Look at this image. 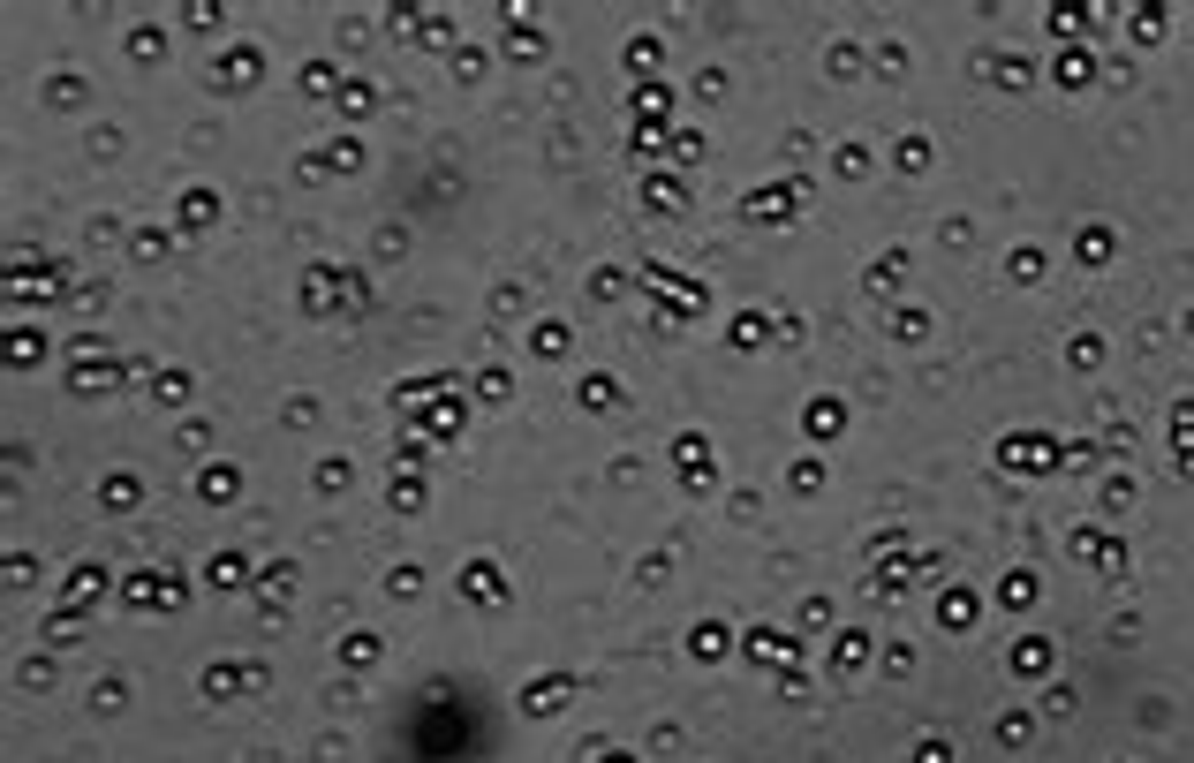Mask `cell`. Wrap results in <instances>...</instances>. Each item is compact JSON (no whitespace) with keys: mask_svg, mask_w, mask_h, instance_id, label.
<instances>
[{"mask_svg":"<svg viewBox=\"0 0 1194 763\" xmlns=\"http://www.w3.org/2000/svg\"><path fill=\"white\" fill-rule=\"evenodd\" d=\"M106 582H114L106 567H76V575H69V605H91V597H106Z\"/></svg>","mask_w":1194,"mask_h":763,"instance_id":"13","label":"cell"},{"mask_svg":"<svg viewBox=\"0 0 1194 763\" xmlns=\"http://www.w3.org/2000/svg\"><path fill=\"white\" fill-rule=\"evenodd\" d=\"M235 688H265V665H205V696L227 703Z\"/></svg>","mask_w":1194,"mask_h":763,"instance_id":"5","label":"cell"},{"mask_svg":"<svg viewBox=\"0 0 1194 763\" xmlns=\"http://www.w3.org/2000/svg\"><path fill=\"white\" fill-rule=\"evenodd\" d=\"M499 53H507V61H545V31H537V23H514Z\"/></svg>","mask_w":1194,"mask_h":763,"instance_id":"10","label":"cell"},{"mask_svg":"<svg viewBox=\"0 0 1194 763\" xmlns=\"http://www.w3.org/2000/svg\"><path fill=\"white\" fill-rule=\"evenodd\" d=\"M348 484H356V469H348V461H325V469H318V492H348Z\"/></svg>","mask_w":1194,"mask_h":763,"instance_id":"23","label":"cell"},{"mask_svg":"<svg viewBox=\"0 0 1194 763\" xmlns=\"http://www.w3.org/2000/svg\"><path fill=\"white\" fill-rule=\"evenodd\" d=\"M152 393H159V401H182V393H189V371H167V378H152Z\"/></svg>","mask_w":1194,"mask_h":763,"instance_id":"31","label":"cell"},{"mask_svg":"<svg viewBox=\"0 0 1194 763\" xmlns=\"http://www.w3.org/2000/svg\"><path fill=\"white\" fill-rule=\"evenodd\" d=\"M288 590H295V567H273V575H265V612L288 605Z\"/></svg>","mask_w":1194,"mask_h":763,"instance_id":"19","label":"cell"},{"mask_svg":"<svg viewBox=\"0 0 1194 763\" xmlns=\"http://www.w3.org/2000/svg\"><path fill=\"white\" fill-rule=\"evenodd\" d=\"M605 763H635V756H620V748H613V756H605Z\"/></svg>","mask_w":1194,"mask_h":763,"instance_id":"34","label":"cell"},{"mask_svg":"<svg viewBox=\"0 0 1194 763\" xmlns=\"http://www.w3.org/2000/svg\"><path fill=\"white\" fill-rule=\"evenodd\" d=\"M794 197H802V182H794V189H756V197L741 204V212H749V220H771V227H779L786 212H794Z\"/></svg>","mask_w":1194,"mask_h":763,"instance_id":"8","label":"cell"},{"mask_svg":"<svg viewBox=\"0 0 1194 763\" xmlns=\"http://www.w3.org/2000/svg\"><path fill=\"white\" fill-rule=\"evenodd\" d=\"M582 408H620V386H613L605 371H597V378H582Z\"/></svg>","mask_w":1194,"mask_h":763,"instance_id":"18","label":"cell"},{"mask_svg":"<svg viewBox=\"0 0 1194 763\" xmlns=\"http://www.w3.org/2000/svg\"><path fill=\"white\" fill-rule=\"evenodd\" d=\"M106 507H137V476H106Z\"/></svg>","mask_w":1194,"mask_h":763,"instance_id":"24","label":"cell"},{"mask_svg":"<svg viewBox=\"0 0 1194 763\" xmlns=\"http://www.w3.org/2000/svg\"><path fill=\"white\" fill-rule=\"evenodd\" d=\"M129 53H137V61H152V53H167V31H137V38H129Z\"/></svg>","mask_w":1194,"mask_h":763,"instance_id":"30","label":"cell"},{"mask_svg":"<svg viewBox=\"0 0 1194 763\" xmlns=\"http://www.w3.org/2000/svg\"><path fill=\"white\" fill-rule=\"evenodd\" d=\"M174 575H129V590H121V605L129 612H152V605H174Z\"/></svg>","mask_w":1194,"mask_h":763,"instance_id":"6","label":"cell"},{"mask_svg":"<svg viewBox=\"0 0 1194 763\" xmlns=\"http://www.w3.org/2000/svg\"><path fill=\"white\" fill-rule=\"evenodd\" d=\"M764 340H771V318L741 310V318H734V348H764Z\"/></svg>","mask_w":1194,"mask_h":763,"instance_id":"17","label":"cell"},{"mask_svg":"<svg viewBox=\"0 0 1194 763\" xmlns=\"http://www.w3.org/2000/svg\"><path fill=\"white\" fill-rule=\"evenodd\" d=\"M749 658H756V665H779L786 688L802 696V673H794V665H802V643H794V635H779V628H749Z\"/></svg>","mask_w":1194,"mask_h":763,"instance_id":"1","label":"cell"},{"mask_svg":"<svg viewBox=\"0 0 1194 763\" xmlns=\"http://www.w3.org/2000/svg\"><path fill=\"white\" fill-rule=\"evenodd\" d=\"M378 658V635H348V665H371Z\"/></svg>","mask_w":1194,"mask_h":763,"instance_id":"32","label":"cell"},{"mask_svg":"<svg viewBox=\"0 0 1194 763\" xmlns=\"http://www.w3.org/2000/svg\"><path fill=\"white\" fill-rule=\"evenodd\" d=\"M688 650H696V658H718V650H726V628H718V620H703V628L688 635Z\"/></svg>","mask_w":1194,"mask_h":763,"instance_id":"20","label":"cell"},{"mask_svg":"<svg viewBox=\"0 0 1194 763\" xmlns=\"http://www.w3.org/2000/svg\"><path fill=\"white\" fill-rule=\"evenodd\" d=\"M862 658H870V635H839V665H847V673H854V665H862Z\"/></svg>","mask_w":1194,"mask_h":763,"instance_id":"27","label":"cell"},{"mask_svg":"<svg viewBox=\"0 0 1194 763\" xmlns=\"http://www.w3.org/2000/svg\"><path fill=\"white\" fill-rule=\"evenodd\" d=\"M386 499H393L401 514H416V507H424V476H416V469H409V476L393 469V492H386Z\"/></svg>","mask_w":1194,"mask_h":763,"instance_id":"14","label":"cell"},{"mask_svg":"<svg viewBox=\"0 0 1194 763\" xmlns=\"http://www.w3.org/2000/svg\"><path fill=\"white\" fill-rule=\"evenodd\" d=\"M673 461H681V484H688V492H711V476H718V454H711V439L681 431V439H673Z\"/></svg>","mask_w":1194,"mask_h":763,"instance_id":"2","label":"cell"},{"mask_svg":"<svg viewBox=\"0 0 1194 763\" xmlns=\"http://www.w3.org/2000/svg\"><path fill=\"white\" fill-rule=\"evenodd\" d=\"M567 696H575V673H552V680H537V688H529L522 703H529V711H537V718H545V711H560Z\"/></svg>","mask_w":1194,"mask_h":763,"instance_id":"9","label":"cell"},{"mask_svg":"<svg viewBox=\"0 0 1194 763\" xmlns=\"http://www.w3.org/2000/svg\"><path fill=\"white\" fill-rule=\"evenodd\" d=\"M341 106H348V114H371L378 91H371V84H341Z\"/></svg>","mask_w":1194,"mask_h":763,"instance_id":"25","label":"cell"},{"mask_svg":"<svg viewBox=\"0 0 1194 763\" xmlns=\"http://www.w3.org/2000/svg\"><path fill=\"white\" fill-rule=\"evenodd\" d=\"M839 424H847V416H839V408L832 401H817V408H809V439H832V431Z\"/></svg>","mask_w":1194,"mask_h":763,"instance_id":"21","label":"cell"},{"mask_svg":"<svg viewBox=\"0 0 1194 763\" xmlns=\"http://www.w3.org/2000/svg\"><path fill=\"white\" fill-rule=\"evenodd\" d=\"M197 492H205V499H235V492H242V476L227 469V461H212V469H197Z\"/></svg>","mask_w":1194,"mask_h":763,"instance_id":"12","label":"cell"},{"mask_svg":"<svg viewBox=\"0 0 1194 763\" xmlns=\"http://www.w3.org/2000/svg\"><path fill=\"white\" fill-rule=\"evenodd\" d=\"M38 356H46V333H8V363H16V371H31Z\"/></svg>","mask_w":1194,"mask_h":763,"instance_id":"15","label":"cell"},{"mask_svg":"<svg viewBox=\"0 0 1194 763\" xmlns=\"http://www.w3.org/2000/svg\"><path fill=\"white\" fill-rule=\"evenodd\" d=\"M212 212H220V197H212V189H189V197H182V227H189V235H205Z\"/></svg>","mask_w":1194,"mask_h":763,"instance_id":"11","label":"cell"},{"mask_svg":"<svg viewBox=\"0 0 1194 763\" xmlns=\"http://www.w3.org/2000/svg\"><path fill=\"white\" fill-rule=\"evenodd\" d=\"M461 590L477 597V605H507V582H499L492 560H469V567H461Z\"/></svg>","mask_w":1194,"mask_h":763,"instance_id":"7","label":"cell"},{"mask_svg":"<svg viewBox=\"0 0 1194 763\" xmlns=\"http://www.w3.org/2000/svg\"><path fill=\"white\" fill-rule=\"evenodd\" d=\"M915 763H953V748H945V741H922V748H915Z\"/></svg>","mask_w":1194,"mask_h":763,"instance_id":"33","label":"cell"},{"mask_svg":"<svg viewBox=\"0 0 1194 763\" xmlns=\"http://www.w3.org/2000/svg\"><path fill=\"white\" fill-rule=\"evenodd\" d=\"M900 167H907V174L930 167V144H922V136H907V144H900Z\"/></svg>","mask_w":1194,"mask_h":763,"instance_id":"28","label":"cell"},{"mask_svg":"<svg viewBox=\"0 0 1194 763\" xmlns=\"http://www.w3.org/2000/svg\"><path fill=\"white\" fill-rule=\"evenodd\" d=\"M628 68H635V76H643V68H658V38H635V46H628Z\"/></svg>","mask_w":1194,"mask_h":763,"instance_id":"29","label":"cell"},{"mask_svg":"<svg viewBox=\"0 0 1194 763\" xmlns=\"http://www.w3.org/2000/svg\"><path fill=\"white\" fill-rule=\"evenodd\" d=\"M114 378H121V363H114V356H99V348L84 340V348H76V363H69V386H76V393H91V386L106 393Z\"/></svg>","mask_w":1194,"mask_h":763,"instance_id":"4","label":"cell"},{"mask_svg":"<svg viewBox=\"0 0 1194 763\" xmlns=\"http://www.w3.org/2000/svg\"><path fill=\"white\" fill-rule=\"evenodd\" d=\"M205 582L212 590H242V552H220V560L205 567Z\"/></svg>","mask_w":1194,"mask_h":763,"instance_id":"16","label":"cell"},{"mask_svg":"<svg viewBox=\"0 0 1194 763\" xmlns=\"http://www.w3.org/2000/svg\"><path fill=\"white\" fill-rule=\"evenodd\" d=\"M257 68H265V53L242 38V46H227V61H212V84H220V91H250Z\"/></svg>","mask_w":1194,"mask_h":763,"instance_id":"3","label":"cell"},{"mask_svg":"<svg viewBox=\"0 0 1194 763\" xmlns=\"http://www.w3.org/2000/svg\"><path fill=\"white\" fill-rule=\"evenodd\" d=\"M529 348H537V356H560V348H567V325H537V340H529Z\"/></svg>","mask_w":1194,"mask_h":763,"instance_id":"26","label":"cell"},{"mask_svg":"<svg viewBox=\"0 0 1194 763\" xmlns=\"http://www.w3.org/2000/svg\"><path fill=\"white\" fill-rule=\"evenodd\" d=\"M303 91H310V99H333V68L310 61V68H303ZM333 106H341V99H333Z\"/></svg>","mask_w":1194,"mask_h":763,"instance_id":"22","label":"cell"}]
</instances>
